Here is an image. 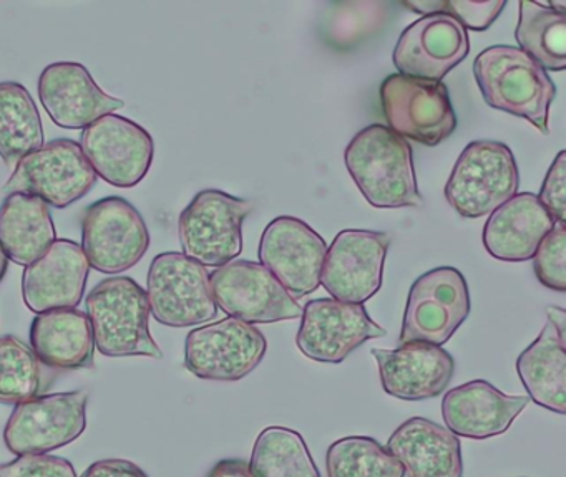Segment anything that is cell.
<instances>
[{
	"instance_id": "ffe728a7",
	"label": "cell",
	"mask_w": 566,
	"mask_h": 477,
	"mask_svg": "<svg viewBox=\"0 0 566 477\" xmlns=\"http://www.w3.org/2000/svg\"><path fill=\"white\" fill-rule=\"evenodd\" d=\"M91 264L84 248L71 239H57L38 261L24 268L22 298L34 314L77 308L87 287Z\"/></svg>"
},
{
	"instance_id": "8d00e7d4",
	"label": "cell",
	"mask_w": 566,
	"mask_h": 477,
	"mask_svg": "<svg viewBox=\"0 0 566 477\" xmlns=\"http://www.w3.org/2000/svg\"><path fill=\"white\" fill-rule=\"evenodd\" d=\"M82 477H148V474L132 460L102 459L91 464Z\"/></svg>"
},
{
	"instance_id": "7a4b0ae2",
	"label": "cell",
	"mask_w": 566,
	"mask_h": 477,
	"mask_svg": "<svg viewBox=\"0 0 566 477\" xmlns=\"http://www.w3.org/2000/svg\"><path fill=\"white\" fill-rule=\"evenodd\" d=\"M473 75L486 105L526 119L548 135L556 86L532 56L516 46L493 45L476 55Z\"/></svg>"
},
{
	"instance_id": "e0dca14e",
	"label": "cell",
	"mask_w": 566,
	"mask_h": 477,
	"mask_svg": "<svg viewBox=\"0 0 566 477\" xmlns=\"http://www.w3.org/2000/svg\"><path fill=\"white\" fill-rule=\"evenodd\" d=\"M326 252V241L307 222L281 215L264 229L258 254L261 265L296 298L319 288Z\"/></svg>"
},
{
	"instance_id": "83f0119b",
	"label": "cell",
	"mask_w": 566,
	"mask_h": 477,
	"mask_svg": "<svg viewBox=\"0 0 566 477\" xmlns=\"http://www.w3.org/2000/svg\"><path fill=\"white\" fill-rule=\"evenodd\" d=\"M41 146L44 125L31 93L18 82L0 83V158L14 166Z\"/></svg>"
},
{
	"instance_id": "d6986e66",
	"label": "cell",
	"mask_w": 566,
	"mask_h": 477,
	"mask_svg": "<svg viewBox=\"0 0 566 477\" xmlns=\"http://www.w3.org/2000/svg\"><path fill=\"white\" fill-rule=\"evenodd\" d=\"M39 98L55 125L85 129L102 116L124 108L125 102L105 93L92 78L87 66L77 62H55L39 76Z\"/></svg>"
},
{
	"instance_id": "ba28073f",
	"label": "cell",
	"mask_w": 566,
	"mask_h": 477,
	"mask_svg": "<svg viewBox=\"0 0 566 477\" xmlns=\"http://www.w3.org/2000/svg\"><path fill=\"white\" fill-rule=\"evenodd\" d=\"M85 390L42 394L15 404L4 427V443L15 456L49 454L74 443L87 430Z\"/></svg>"
},
{
	"instance_id": "d590c367",
	"label": "cell",
	"mask_w": 566,
	"mask_h": 477,
	"mask_svg": "<svg viewBox=\"0 0 566 477\" xmlns=\"http://www.w3.org/2000/svg\"><path fill=\"white\" fill-rule=\"evenodd\" d=\"M538 199L556 222L566 224V151L559 152L549 166Z\"/></svg>"
},
{
	"instance_id": "4dcf8cb0",
	"label": "cell",
	"mask_w": 566,
	"mask_h": 477,
	"mask_svg": "<svg viewBox=\"0 0 566 477\" xmlns=\"http://www.w3.org/2000/svg\"><path fill=\"white\" fill-rule=\"evenodd\" d=\"M327 477H403V467L379 441L346 436L331 444L326 454Z\"/></svg>"
},
{
	"instance_id": "cb8c5ba5",
	"label": "cell",
	"mask_w": 566,
	"mask_h": 477,
	"mask_svg": "<svg viewBox=\"0 0 566 477\" xmlns=\"http://www.w3.org/2000/svg\"><path fill=\"white\" fill-rule=\"evenodd\" d=\"M555 222L538 195L520 192L492 212L483 227V245L499 261H530Z\"/></svg>"
},
{
	"instance_id": "484cf974",
	"label": "cell",
	"mask_w": 566,
	"mask_h": 477,
	"mask_svg": "<svg viewBox=\"0 0 566 477\" xmlns=\"http://www.w3.org/2000/svg\"><path fill=\"white\" fill-rule=\"evenodd\" d=\"M566 328L546 320L542 333L520 353L516 371L530 401L556 414L566 413Z\"/></svg>"
},
{
	"instance_id": "f1b7e54d",
	"label": "cell",
	"mask_w": 566,
	"mask_h": 477,
	"mask_svg": "<svg viewBox=\"0 0 566 477\" xmlns=\"http://www.w3.org/2000/svg\"><path fill=\"white\" fill-rule=\"evenodd\" d=\"M520 50L532 56L543 70L563 72L566 66V13L548 3L520 2L515 30Z\"/></svg>"
},
{
	"instance_id": "5bb4252c",
	"label": "cell",
	"mask_w": 566,
	"mask_h": 477,
	"mask_svg": "<svg viewBox=\"0 0 566 477\" xmlns=\"http://www.w3.org/2000/svg\"><path fill=\"white\" fill-rule=\"evenodd\" d=\"M81 148L95 174L115 188H135L154 165L155 141L148 129L115 113L82 129Z\"/></svg>"
},
{
	"instance_id": "2e32d148",
	"label": "cell",
	"mask_w": 566,
	"mask_h": 477,
	"mask_svg": "<svg viewBox=\"0 0 566 477\" xmlns=\"http://www.w3.org/2000/svg\"><path fill=\"white\" fill-rule=\"evenodd\" d=\"M301 318L297 348L304 357L321 363H343L360 344L387 335L364 305L334 298L307 301Z\"/></svg>"
},
{
	"instance_id": "9a60e30c",
	"label": "cell",
	"mask_w": 566,
	"mask_h": 477,
	"mask_svg": "<svg viewBox=\"0 0 566 477\" xmlns=\"http://www.w3.org/2000/svg\"><path fill=\"white\" fill-rule=\"evenodd\" d=\"M389 245L387 232L340 231L327 248L321 284L334 300L363 305L382 287Z\"/></svg>"
},
{
	"instance_id": "5b68a950",
	"label": "cell",
	"mask_w": 566,
	"mask_h": 477,
	"mask_svg": "<svg viewBox=\"0 0 566 477\" xmlns=\"http://www.w3.org/2000/svg\"><path fill=\"white\" fill-rule=\"evenodd\" d=\"M518 168L509 146L480 139L465 146L446 186V199L462 218L492 214L518 191Z\"/></svg>"
},
{
	"instance_id": "277c9868",
	"label": "cell",
	"mask_w": 566,
	"mask_h": 477,
	"mask_svg": "<svg viewBox=\"0 0 566 477\" xmlns=\"http://www.w3.org/2000/svg\"><path fill=\"white\" fill-rule=\"evenodd\" d=\"M254 202L220 189L198 192L178 219V237L187 257L203 267H223L243 251V222Z\"/></svg>"
},
{
	"instance_id": "f35d334b",
	"label": "cell",
	"mask_w": 566,
	"mask_h": 477,
	"mask_svg": "<svg viewBox=\"0 0 566 477\" xmlns=\"http://www.w3.org/2000/svg\"><path fill=\"white\" fill-rule=\"evenodd\" d=\"M9 258L4 254L2 247H0V282L4 280L6 274H8Z\"/></svg>"
},
{
	"instance_id": "7402d4cb",
	"label": "cell",
	"mask_w": 566,
	"mask_h": 477,
	"mask_svg": "<svg viewBox=\"0 0 566 477\" xmlns=\"http://www.w3.org/2000/svg\"><path fill=\"white\" fill-rule=\"evenodd\" d=\"M528 403V396H509L489 381L473 380L447 391L442 417L455 436L482 441L506 433Z\"/></svg>"
},
{
	"instance_id": "8992f818",
	"label": "cell",
	"mask_w": 566,
	"mask_h": 477,
	"mask_svg": "<svg viewBox=\"0 0 566 477\" xmlns=\"http://www.w3.org/2000/svg\"><path fill=\"white\" fill-rule=\"evenodd\" d=\"M145 292L150 314L167 327H195L217 318L210 274L184 252H161L151 261Z\"/></svg>"
},
{
	"instance_id": "7c38bea8",
	"label": "cell",
	"mask_w": 566,
	"mask_h": 477,
	"mask_svg": "<svg viewBox=\"0 0 566 477\" xmlns=\"http://www.w3.org/2000/svg\"><path fill=\"white\" fill-rule=\"evenodd\" d=\"M266 350V337L254 325L224 318L188 333L185 368L201 380L240 381L256 370Z\"/></svg>"
},
{
	"instance_id": "4fadbf2b",
	"label": "cell",
	"mask_w": 566,
	"mask_h": 477,
	"mask_svg": "<svg viewBox=\"0 0 566 477\" xmlns=\"http://www.w3.org/2000/svg\"><path fill=\"white\" fill-rule=\"evenodd\" d=\"M218 307L247 324H274L303 317V307L264 265L233 261L210 274Z\"/></svg>"
},
{
	"instance_id": "3957f363",
	"label": "cell",
	"mask_w": 566,
	"mask_h": 477,
	"mask_svg": "<svg viewBox=\"0 0 566 477\" xmlns=\"http://www.w3.org/2000/svg\"><path fill=\"white\" fill-rule=\"evenodd\" d=\"M85 304L95 347L104 357L164 358L150 333L147 292L134 278H104L92 288Z\"/></svg>"
},
{
	"instance_id": "4316f807",
	"label": "cell",
	"mask_w": 566,
	"mask_h": 477,
	"mask_svg": "<svg viewBox=\"0 0 566 477\" xmlns=\"http://www.w3.org/2000/svg\"><path fill=\"white\" fill-rule=\"evenodd\" d=\"M57 241L51 209L38 195L14 192L0 204V247L15 264L31 265Z\"/></svg>"
},
{
	"instance_id": "d6a6232c",
	"label": "cell",
	"mask_w": 566,
	"mask_h": 477,
	"mask_svg": "<svg viewBox=\"0 0 566 477\" xmlns=\"http://www.w3.org/2000/svg\"><path fill=\"white\" fill-rule=\"evenodd\" d=\"M406 9L416 13H446L457 22L462 23L463 29L483 32L489 30L492 23L499 19L500 13L506 7V0H492V2H467V0H407L402 2Z\"/></svg>"
},
{
	"instance_id": "8fae6325",
	"label": "cell",
	"mask_w": 566,
	"mask_h": 477,
	"mask_svg": "<svg viewBox=\"0 0 566 477\" xmlns=\"http://www.w3.org/2000/svg\"><path fill=\"white\" fill-rule=\"evenodd\" d=\"M469 285L455 267L426 272L413 282L403 311L399 343H447L469 317Z\"/></svg>"
},
{
	"instance_id": "74e56055",
	"label": "cell",
	"mask_w": 566,
	"mask_h": 477,
	"mask_svg": "<svg viewBox=\"0 0 566 477\" xmlns=\"http://www.w3.org/2000/svg\"><path fill=\"white\" fill-rule=\"evenodd\" d=\"M207 477H254L250 464L243 459H223L214 464Z\"/></svg>"
},
{
	"instance_id": "30bf717a",
	"label": "cell",
	"mask_w": 566,
	"mask_h": 477,
	"mask_svg": "<svg viewBox=\"0 0 566 477\" xmlns=\"http://www.w3.org/2000/svg\"><path fill=\"white\" fill-rule=\"evenodd\" d=\"M380 102L387 128L403 139L433 148L457 129L449 88L442 82L396 73L380 85Z\"/></svg>"
},
{
	"instance_id": "52a82bcc",
	"label": "cell",
	"mask_w": 566,
	"mask_h": 477,
	"mask_svg": "<svg viewBox=\"0 0 566 477\" xmlns=\"http://www.w3.org/2000/svg\"><path fill=\"white\" fill-rule=\"evenodd\" d=\"M150 247L147 222L120 195L92 202L82 215V248L88 264L102 274H122L137 265Z\"/></svg>"
},
{
	"instance_id": "1f68e13d",
	"label": "cell",
	"mask_w": 566,
	"mask_h": 477,
	"mask_svg": "<svg viewBox=\"0 0 566 477\" xmlns=\"http://www.w3.org/2000/svg\"><path fill=\"white\" fill-rule=\"evenodd\" d=\"M42 363L28 343L15 337H0V403L21 404L39 396Z\"/></svg>"
},
{
	"instance_id": "f546056e",
	"label": "cell",
	"mask_w": 566,
	"mask_h": 477,
	"mask_svg": "<svg viewBox=\"0 0 566 477\" xmlns=\"http://www.w3.org/2000/svg\"><path fill=\"white\" fill-rule=\"evenodd\" d=\"M250 469L254 477H321L303 434L284 426L261 431Z\"/></svg>"
},
{
	"instance_id": "836d02e7",
	"label": "cell",
	"mask_w": 566,
	"mask_h": 477,
	"mask_svg": "<svg viewBox=\"0 0 566 477\" xmlns=\"http://www.w3.org/2000/svg\"><path fill=\"white\" fill-rule=\"evenodd\" d=\"M536 278L549 290L566 292V225L555 222L533 255Z\"/></svg>"
},
{
	"instance_id": "ac0fdd59",
	"label": "cell",
	"mask_w": 566,
	"mask_h": 477,
	"mask_svg": "<svg viewBox=\"0 0 566 477\" xmlns=\"http://www.w3.org/2000/svg\"><path fill=\"white\" fill-rule=\"evenodd\" d=\"M469 33L446 13L420 17L397 40L392 60L400 75L440 82L469 55Z\"/></svg>"
},
{
	"instance_id": "603a6c76",
	"label": "cell",
	"mask_w": 566,
	"mask_h": 477,
	"mask_svg": "<svg viewBox=\"0 0 566 477\" xmlns=\"http://www.w3.org/2000/svg\"><path fill=\"white\" fill-rule=\"evenodd\" d=\"M387 451L407 477H462V444L442 424L427 417L403 421L387 441Z\"/></svg>"
},
{
	"instance_id": "e575fe53",
	"label": "cell",
	"mask_w": 566,
	"mask_h": 477,
	"mask_svg": "<svg viewBox=\"0 0 566 477\" xmlns=\"http://www.w3.org/2000/svg\"><path fill=\"white\" fill-rule=\"evenodd\" d=\"M0 477H78L74 464L52 454L18 456L8 464H0Z\"/></svg>"
},
{
	"instance_id": "9c48e42d",
	"label": "cell",
	"mask_w": 566,
	"mask_h": 477,
	"mask_svg": "<svg viewBox=\"0 0 566 477\" xmlns=\"http://www.w3.org/2000/svg\"><path fill=\"white\" fill-rule=\"evenodd\" d=\"M97 181L81 145L74 139L61 138L44 142L15 165L6 195L14 192L38 195L45 204L65 209L81 201Z\"/></svg>"
},
{
	"instance_id": "6da1fadb",
	"label": "cell",
	"mask_w": 566,
	"mask_h": 477,
	"mask_svg": "<svg viewBox=\"0 0 566 477\" xmlns=\"http://www.w3.org/2000/svg\"><path fill=\"white\" fill-rule=\"evenodd\" d=\"M347 171L370 205L379 209L419 208L412 148L384 125L360 129L344 152Z\"/></svg>"
},
{
	"instance_id": "44dd1931",
	"label": "cell",
	"mask_w": 566,
	"mask_h": 477,
	"mask_svg": "<svg viewBox=\"0 0 566 477\" xmlns=\"http://www.w3.org/2000/svg\"><path fill=\"white\" fill-rule=\"evenodd\" d=\"M380 383L390 396L402 401H422L440 396L449 386L455 361L449 351L437 344H400L396 350L374 348Z\"/></svg>"
},
{
	"instance_id": "d4e9b609",
	"label": "cell",
	"mask_w": 566,
	"mask_h": 477,
	"mask_svg": "<svg viewBox=\"0 0 566 477\" xmlns=\"http://www.w3.org/2000/svg\"><path fill=\"white\" fill-rule=\"evenodd\" d=\"M31 348L42 364L55 370L94 367L95 341L87 314L77 308L39 314L31 325Z\"/></svg>"
}]
</instances>
